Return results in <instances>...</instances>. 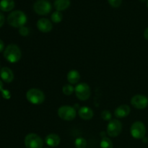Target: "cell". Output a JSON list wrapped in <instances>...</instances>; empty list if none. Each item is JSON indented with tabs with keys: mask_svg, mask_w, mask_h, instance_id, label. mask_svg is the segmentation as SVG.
<instances>
[{
	"mask_svg": "<svg viewBox=\"0 0 148 148\" xmlns=\"http://www.w3.org/2000/svg\"><path fill=\"white\" fill-rule=\"evenodd\" d=\"M9 25L14 27H21L25 25L27 22V16L23 12L16 10L10 13L7 17Z\"/></svg>",
	"mask_w": 148,
	"mask_h": 148,
	"instance_id": "cell-1",
	"label": "cell"
},
{
	"mask_svg": "<svg viewBox=\"0 0 148 148\" xmlns=\"http://www.w3.org/2000/svg\"><path fill=\"white\" fill-rule=\"evenodd\" d=\"M4 56L7 62L10 63H16L21 59V50L17 45L12 43L6 47L4 51Z\"/></svg>",
	"mask_w": 148,
	"mask_h": 148,
	"instance_id": "cell-2",
	"label": "cell"
},
{
	"mask_svg": "<svg viewBox=\"0 0 148 148\" xmlns=\"http://www.w3.org/2000/svg\"><path fill=\"white\" fill-rule=\"evenodd\" d=\"M26 98L27 101L34 105H40L45 101V95L42 90L36 88L28 90L26 92Z\"/></svg>",
	"mask_w": 148,
	"mask_h": 148,
	"instance_id": "cell-3",
	"label": "cell"
},
{
	"mask_svg": "<svg viewBox=\"0 0 148 148\" xmlns=\"http://www.w3.org/2000/svg\"><path fill=\"white\" fill-rule=\"evenodd\" d=\"M25 145L26 148H42L43 141L38 134L30 133L25 137Z\"/></svg>",
	"mask_w": 148,
	"mask_h": 148,
	"instance_id": "cell-4",
	"label": "cell"
},
{
	"mask_svg": "<svg viewBox=\"0 0 148 148\" xmlns=\"http://www.w3.org/2000/svg\"><path fill=\"white\" fill-rule=\"evenodd\" d=\"M58 116L65 121H72L76 117V110L70 106H62L58 109Z\"/></svg>",
	"mask_w": 148,
	"mask_h": 148,
	"instance_id": "cell-5",
	"label": "cell"
},
{
	"mask_svg": "<svg viewBox=\"0 0 148 148\" xmlns=\"http://www.w3.org/2000/svg\"><path fill=\"white\" fill-rule=\"evenodd\" d=\"M130 133H131V135L137 140H141V139L145 138L146 134L145 126L142 121H135L131 126Z\"/></svg>",
	"mask_w": 148,
	"mask_h": 148,
	"instance_id": "cell-6",
	"label": "cell"
},
{
	"mask_svg": "<svg viewBox=\"0 0 148 148\" xmlns=\"http://www.w3.org/2000/svg\"><path fill=\"white\" fill-rule=\"evenodd\" d=\"M75 92L78 99L80 101H86L90 96V88L87 83L81 82L75 88Z\"/></svg>",
	"mask_w": 148,
	"mask_h": 148,
	"instance_id": "cell-7",
	"label": "cell"
},
{
	"mask_svg": "<svg viewBox=\"0 0 148 148\" xmlns=\"http://www.w3.org/2000/svg\"><path fill=\"white\" fill-rule=\"evenodd\" d=\"M33 10L39 15H46L51 10V5L47 0H38L33 4Z\"/></svg>",
	"mask_w": 148,
	"mask_h": 148,
	"instance_id": "cell-8",
	"label": "cell"
},
{
	"mask_svg": "<svg viewBox=\"0 0 148 148\" xmlns=\"http://www.w3.org/2000/svg\"><path fill=\"white\" fill-rule=\"evenodd\" d=\"M122 130V124L118 119H113L108 122L107 126V134L111 137H116L120 134Z\"/></svg>",
	"mask_w": 148,
	"mask_h": 148,
	"instance_id": "cell-9",
	"label": "cell"
},
{
	"mask_svg": "<svg viewBox=\"0 0 148 148\" xmlns=\"http://www.w3.org/2000/svg\"><path fill=\"white\" fill-rule=\"evenodd\" d=\"M131 104L137 109H144L148 105V98L143 95H136L131 99Z\"/></svg>",
	"mask_w": 148,
	"mask_h": 148,
	"instance_id": "cell-10",
	"label": "cell"
},
{
	"mask_svg": "<svg viewBox=\"0 0 148 148\" xmlns=\"http://www.w3.org/2000/svg\"><path fill=\"white\" fill-rule=\"evenodd\" d=\"M37 27L43 33H49L53 28L51 22L46 18H40L37 22Z\"/></svg>",
	"mask_w": 148,
	"mask_h": 148,
	"instance_id": "cell-11",
	"label": "cell"
},
{
	"mask_svg": "<svg viewBox=\"0 0 148 148\" xmlns=\"http://www.w3.org/2000/svg\"><path fill=\"white\" fill-rule=\"evenodd\" d=\"M131 108L128 105H121L117 107L114 111V115L117 118H124L130 114Z\"/></svg>",
	"mask_w": 148,
	"mask_h": 148,
	"instance_id": "cell-12",
	"label": "cell"
},
{
	"mask_svg": "<svg viewBox=\"0 0 148 148\" xmlns=\"http://www.w3.org/2000/svg\"><path fill=\"white\" fill-rule=\"evenodd\" d=\"M0 77L5 82L10 83L14 79V74L9 67H3L0 70Z\"/></svg>",
	"mask_w": 148,
	"mask_h": 148,
	"instance_id": "cell-13",
	"label": "cell"
},
{
	"mask_svg": "<svg viewBox=\"0 0 148 148\" xmlns=\"http://www.w3.org/2000/svg\"><path fill=\"white\" fill-rule=\"evenodd\" d=\"M60 137H59V135L56 134H48L46 136V139H45V142H46V145L51 147H57L60 144Z\"/></svg>",
	"mask_w": 148,
	"mask_h": 148,
	"instance_id": "cell-14",
	"label": "cell"
},
{
	"mask_svg": "<svg viewBox=\"0 0 148 148\" xmlns=\"http://www.w3.org/2000/svg\"><path fill=\"white\" fill-rule=\"evenodd\" d=\"M79 117L83 120H90L93 117V111L88 106H82L78 111Z\"/></svg>",
	"mask_w": 148,
	"mask_h": 148,
	"instance_id": "cell-15",
	"label": "cell"
},
{
	"mask_svg": "<svg viewBox=\"0 0 148 148\" xmlns=\"http://www.w3.org/2000/svg\"><path fill=\"white\" fill-rule=\"evenodd\" d=\"M66 79L71 85L77 84L80 79V75H79L78 71L73 69V70H71L68 72L67 75H66Z\"/></svg>",
	"mask_w": 148,
	"mask_h": 148,
	"instance_id": "cell-16",
	"label": "cell"
},
{
	"mask_svg": "<svg viewBox=\"0 0 148 148\" xmlns=\"http://www.w3.org/2000/svg\"><path fill=\"white\" fill-rule=\"evenodd\" d=\"M14 7V0H1L0 10L3 12H10Z\"/></svg>",
	"mask_w": 148,
	"mask_h": 148,
	"instance_id": "cell-17",
	"label": "cell"
},
{
	"mask_svg": "<svg viewBox=\"0 0 148 148\" xmlns=\"http://www.w3.org/2000/svg\"><path fill=\"white\" fill-rule=\"evenodd\" d=\"M70 5V0H55L54 7L56 11H64Z\"/></svg>",
	"mask_w": 148,
	"mask_h": 148,
	"instance_id": "cell-18",
	"label": "cell"
},
{
	"mask_svg": "<svg viewBox=\"0 0 148 148\" xmlns=\"http://www.w3.org/2000/svg\"><path fill=\"white\" fill-rule=\"evenodd\" d=\"M100 146L101 148H113V143L109 138L104 137L101 140Z\"/></svg>",
	"mask_w": 148,
	"mask_h": 148,
	"instance_id": "cell-19",
	"label": "cell"
},
{
	"mask_svg": "<svg viewBox=\"0 0 148 148\" xmlns=\"http://www.w3.org/2000/svg\"><path fill=\"white\" fill-rule=\"evenodd\" d=\"M51 20L53 23H59L63 19V15L61 13V12L59 11H56L54 12H53V14H51Z\"/></svg>",
	"mask_w": 148,
	"mask_h": 148,
	"instance_id": "cell-20",
	"label": "cell"
},
{
	"mask_svg": "<svg viewBox=\"0 0 148 148\" xmlns=\"http://www.w3.org/2000/svg\"><path fill=\"white\" fill-rule=\"evenodd\" d=\"M75 145L77 148H85L87 146V141L83 137H78L75 140Z\"/></svg>",
	"mask_w": 148,
	"mask_h": 148,
	"instance_id": "cell-21",
	"label": "cell"
},
{
	"mask_svg": "<svg viewBox=\"0 0 148 148\" xmlns=\"http://www.w3.org/2000/svg\"><path fill=\"white\" fill-rule=\"evenodd\" d=\"M74 91H75V88L71 84H66L62 88V92L66 95H72Z\"/></svg>",
	"mask_w": 148,
	"mask_h": 148,
	"instance_id": "cell-22",
	"label": "cell"
},
{
	"mask_svg": "<svg viewBox=\"0 0 148 148\" xmlns=\"http://www.w3.org/2000/svg\"><path fill=\"white\" fill-rule=\"evenodd\" d=\"M111 117H112V115H111V112L108 110H105L101 113V118L105 121H111Z\"/></svg>",
	"mask_w": 148,
	"mask_h": 148,
	"instance_id": "cell-23",
	"label": "cell"
},
{
	"mask_svg": "<svg viewBox=\"0 0 148 148\" xmlns=\"http://www.w3.org/2000/svg\"><path fill=\"white\" fill-rule=\"evenodd\" d=\"M108 1L111 7L117 8V7L121 6V2H122V0H108Z\"/></svg>",
	"mask_w": 148,
	"mask_h": 148,
	"instance_id": "cell-24",
	"label": "cell"
},
{
	"mask_svg": "<svg viewBox=\"0 0 148 148\" xmlns=\"http://www.w3.org/2000/svg\"><path fill=\"white\" fill-rule=\"evenodd\" d=\"M19 33H20V36H28V34H29V29L27 28V27H25V26H23V27H20V29H19Z\"/></svg>",
	"mask_w": 148,
	"mask_h": 148,
	"instance_id": "cell-25",
	"label": "cell"
},
{
	"mask_svg": "<svg viewBox=\"0 0 148 148\" xmlns=\"http://www.w3.org/2000/svg\"><path fill=\"white\" fill-rule=\"evenodd\" d=\"M4 16L2 13L0 12V27L4 25Z\"/></svg>",
	"mask_w": 148,
	"mask_h": 148,
	"instance_id": "cell-26",
	"label": "cell"
},
{
	"mask_svg": "<svg viewBox=\"0 0 148 148\" xmlns=\"http://www.w3.org/2000/svg\"><path fill=\"white\" fill-rule=\"evenodd\" d=\"M4 42L0 39V52L3 51L4 50Z\"/></svg>",
	"mask_w": 148,
	"mask_h": 148,
	"instance_id": "cell-27",
	"label": "cell"
},
{
	"mask_svg": "<svg viewBox=\"0 0 148 148\" xmlns=\"http://www.w3.org/2000/svg\"><path fill=\"white\" fill-rule=\"evenodd\" d=\"M144 37L145 38L146 40H148V27L145 29V30L144 32Z\"/></svg>",
	"mask_w": 148,
	"mask_h": 148,
	"instance_id": "cell-28",
	"label": "cell"
},
{
	"mask_svg": "<svg viewBox=\"0 0 148 148\" xmlns=\"http://www.w3.org/2000/svg\"><path fill=\"white\" fill-rule=\"evenodd\" d=\"M2 88H3V83L1 80H0V91L2 90Z\"/></svg>",
	"mask_w": 148,
	"mask_h": 148,
	"instance_id": "cell-29",
	"label": "cell"
},
{
	"mask_svg": "<svg viewBox=\"0 0 148 148\" xmlns=\"http://www.w3.org/2000/svg\"><path fill=\"white\" fill-rule=\"evenodd\" d=\"M140 1H143H143H145V0H140Z\"/></svg>",
	"mask_w": 148,
	"mask_h": 148,
	"instance_id": "cell-30",
	"label": "cell"
},
{
	"mask_svg": "<svg viewBox=\"0 0 148 148\" xmlns=\"http://www.w3.org/2000/svg\"><path fill=\"white\" fill-rule=\"evenodd\" d=\"M147 8H148V1H147Z\"/></svg>",
	"mask_w": 148,
	"mask_h": 148,
	"instance_id": "cell-31",
	"label": "cell"
},
{
	"mask_svg": "<svg viewBox=\"0 0 148 148\" xmlns=\"http://www.w3.org/2000/svg\"><path fill=\"white\" fill-rule=\"evenodd\" d=\"M46 148H48V147H46Z\"/></svg>",
	"mask_w": 148,
	"mask_h": 148,
	"instance_id": "cell-32",
	"label": "cell"
},
{
	"mask_svg": "<svg viewBox=\"0 0 148 148\" xmlns=\"http://www.w3.org/2000/svg\"><path fill=\"white\" fill-rule=\"evenodd\" d=\"M0 70H1V69H0Z\"/></svg>",
	"mask_w": 148,
	"mask_h": 148,
	"instance_id": "cell-33",
	"label": "cell"
}]
</instances>
